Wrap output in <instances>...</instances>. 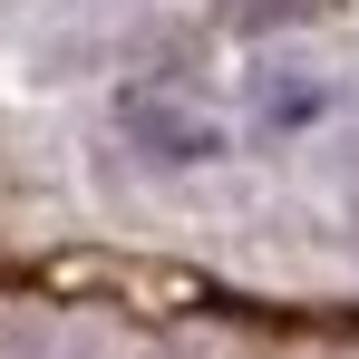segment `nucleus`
Wrapping results in <instances>:
<instances>
[]
</instances>
